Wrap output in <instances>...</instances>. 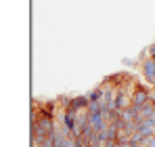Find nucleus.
<instances>
[{
    "mask_svg": "<svg viewBox=\"0 0 155 147\" xmlns=\"http://www.w3.org/2000/svg\"><path fill=\"white\" fill-rule=\"evenodd\" d=\"M88 105H90V99H88V95H78V97H71V101H69V107H67V109L82 111V109H88Z\"/></svg>",
    "mask_w": 155,
    "mask_h": 147,
    "instance_id": "obj_5",
    "label": "nucleus"
},
{
    "mask_svg": "<svg viewBox=\"0 0 155 147\" xmlns=\"http://www.w3.org/2000/svg\"><path fill=\"white\" fill-rule=\"evenodd\" d=\"M147 57H149V59H155V42L147 46Z\"/></svg>",
    "mask_w": 155,
    "mask_h": 147,
    "instance_id": "obj_7",
    "label": "nucleus"
},
{
    "mask_svg": "<svg viewBox=\"0 0 155 147\" xmlns=\"http://www.w3.org/2000/svg\"><path fill=\"white\" fill-rule=\"evenodd\" d=\"M140 72H143V78L155 86V59H145L140 61Z\"/></svg>",
    "mask_w": 155,
    "mask_h": 147,
    "instance_id": "obj_2",
    "label": "nucleus"
},
{
    "mask_svg": "<svg viewBox=\"0 0 155 147\" xmlns=\"http://www.w3.org/2000/svg\"><path fill=\"white\" fill-rule=\"evenodd\" d=\"M132 105V97H130V93H126L122 86L120 88H115V109L117 111H122V109H126Z\"/></svg>",
    "mask_w": 155,
    "mask_h": 147,
    "instance_id": "obj_3",
    "label": "nucleus"
},
{
    "mask_svg": "<svg viewBox=\"0 0 155 147\" xmlns=\"http://www.w3.org/2000/svg\"><path fill=\"white\" fill-rule=\"evenodd\" d=\"M130 97H132V105H145L151 95H149V88L147 86H140V84H136L132 91H130Z\"/></svg>",
    "mask_w": 155,
    "mask_h": 147,
    "instance_id": "obj_1",
    "label": "nucleus"
},
{
    "mask_svg": "<svg viewBox=\"0 0 155 147\" xmlns=\"http://www.w3.org/2000/svg\"><path fill=\"white\" fill-rule=\"evenodd\" d=\"M61 124H63V128L71 135V130L76 128V124H78V114L74 109H63V120H61Z\"/></svg>",
    "mask_w": 155,
    "mask_h": 147,
    "instance_id": "obj_4",
    "label": "nucleus"
},
{
    "mask_svg": "<svg viewBox=\"0 0 155 147\" xmlns=\"http://www.w3.org/2000/svg\"><path fill=\"white\" fill-rule=\"evenodd\" d=\"M88 99H90V101H101V99H103V86L92 88V91L88 93Z\"/></svg>",
    "mask_w": 155,
    "mask_h": 147,
    "instance_id": "obj_6",
    "label": "nucleus"
}]
</instances>
